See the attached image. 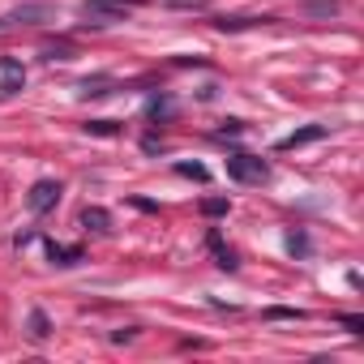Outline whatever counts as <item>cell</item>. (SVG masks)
Masks as SVG:
<instances>
[{
  "label": "cell",
  "mask_w": 364,
  "mask_h": 364,
  "mask_svg": "<svg viewBox=\"0 0 364 364\" xmlns=\"http://www.w3.org/2000/svg\"><path fill=\"white\" fill-rule=\"evenodd\" d=\"M304 14H309V18H326V22H330V18L338 14V0H304Z\"/></svg>",
  "instance_id": "obj_8"
},
{
  "label": "cell",
  "mask_w": 364,
  "mask_h": 364,
  "mask_svg": "<svg viewBox=\"0 0 364 364\" xmlns=\"http://www.w3.org/2000/svg\"><path fill=\"white\" fill-rule=\"evenodd\" d=\"M167 9H193V14H206L210 0H167Z\"/></svg>",
  "instance_id": "obj_14"
},
{
  "label": "cell",
  "mask_w": 364,
  "mask_h": 364,
  "mask_svg": "<svg viewBox=\"0 0 364 364\" xmlns=\"http://www.w3.org/2000/svg\"><path fill=\"white\" fill-rule=\"evenodd\" d=\"M48 257H52L56 266H77V262H82V249H77V245H56V240H48Z\"/></svg>",
  "instance_id": "obj_6"
},
{
  "label": "cell",
  "mask_w": 364,
  "mask_h": 364,
  "mask_svg": "<svg viewBox=\"0 0 364 364\" xmlns=\"http://www.w3.org/2000/svg\"><path fill=\"white\" fill-rule=\"evenodd\" d=\"M287 249H291V253H309V240H304V236H287Z\"/></svg>",
  "instance_id": "obj_17"
},
{
  "label": "cell",
  "mask_w": 364,
  "mask_h": 364,
  "mask_svg": "<svg viewBox=\"0 0 364 364\" xmlns=\"http://www.w3.org/2000/svg\"><path fill=\"white\" fill-rule=\"evenodd\" d=\"M228 133L236 137V133H245V124H240V120H223V129H219V137H228Z\"/></svg>",
  "instance_id": "obj_16"
},
{
  "label": "cell",
  "mask_w": 364,
  "mask_h": 364,
  "mask_svg": "<svg viewBox=\"0 0 364 364\" xmlns=\"http://www.w3.org/2000/svg\"><path fill=\"white\" fill-rule=\"evenodd\" d=\"M48 334H52V326H48V313H43V309H35V313H31V338H35V343H43Z\"/></svg>",
  "instance_id": "obj_11"
},
{
  "label": "cell",
  "mask_w": 364,
  "mask_h": 364,
  "mask_svg": "<svg viewBox=\"0 0 364 364\" xmlns=\"http://www.w3.org/2000/svg\"><path fill=\"white\" fill-rule=\"evenodd\" d=\"M228 210H232L228 198H206V202H202V215H210V219H219V215H228Z\"/></svg>",
  "instance_id": "obj_13"
},
{
  "label": "cell",
  "mask_w": 364,
  "mask_h": 364,
  "mask_svg": "<svg viewBox=\"0 0 364 364\" xmlns=\"http://www.w3.org/2000/svg\"><path fill=\"white\" fill-rule=\"evenodd\" d=\"M82 228H90V232H107V228H112V215L99 210V206H86V210H82Z\"/></svg>",
  "instance_id": "obj_7"
},
{
  "label": "cell",
  "mask_w": 364,
  "mask_h": 364,
  "mask_svg": "<svg viewBox=\"0 0 364 364\" xmlns=\"http://www.w3.org/2000/svg\"><path fill=\"white\" fill-rule=\"evenodd\" d=\"M176 176H185V180H198V185H206V180H210V171H206L202 163H176Z\"/></svg>",
  "instance_id": "obj_12"
},
{
  "label": "cell",
  "mask_w": 364,
  "mask_h": 364,
  "mask_svg": "<svg viewBox=\"0 0 364 364\" xmlns=\"http://www.w3.org/2000/svg\"><path fill=\"white\" fill-rule=\"evenodd\" d=\"M26 86V69L14 56H0V95H18Z\"/></svg>",
  "instance_id": "obj_4"
},
{
  "label": "cell",
  "mask_w": 364,
  "mask_h": 364,
  "mask_svg": "<svg viewBox=\"0 0 364 364\" xmlns=\"http://www.w3.org/2000/svg\"><path fill=\"white\" fill-rule=\"evenodd\" d=\"M317 137H326V124H309V129L287 133V137L279 141V150H300V146H309V141H317Z\"/></svg>",
  "instance_id": "obj_5"
},
{
  "label": "cell",
  "mask_w": 364,
  "mask_h": 364,
  "mask_svg": "<svg viewBox=\"0 0 364 364\" xmlns=\"http://www.w3.org/2000/svg\"><path fill=\"white\" fill-rule=\"evenodd\" d=\"M338 321H343L351 334H364V321H360V317H338Z\"/></svg>",
  "instance_id": "obj_18"
},
{
  "label": "cell",
  "mask_w": 364,
  "mask_h": 364,
  "mask_svg": "<svg viewBox=\"0 0 364 364\" xmlns=\"http://www.w3.org/2000/svg\"><path fill=\"white\" fill-rule=\"evenodd\" d=\"M137 5H141V0H82L77 14L86 22H95V26H112V22H124Z\"/></svg>",
  "instance_id": "obj_1"
},
{
  "label": "cell",
  "mask_w": 364,
  "mask_h": 364,
  "mask_svg": "<svg viewBox=\"0 0 364 364\" xmlns=\"http://www.w3.org/2000/svg\"><path fill=\"white\" fill-rule=\"evenodd\" d=\"M60 180H35V185H31V193H26V206L35 210V215H48L56 202H60Z\"/></svg>",
  "instance_id": "obj_3"
},
{
  "label": "cell",
  "mask_w": 364,
  "mask_h": 364,
  "mask_svg": "<svg viewBox=\"0 0 364 364\" xmlns=\"http://www.w3.org/2000/svg\"><path fill=\"white\" fill-rule=\"evenodd\" d=\"M86 133H99V137H112V133H116V120H90V124H86Z\"/></svg>",
  "instance_id": "obj_15"
},
{
  "label": "cell",
  "mask_w": 364,
  "mask_h": 364,
  "mask_svg": "<svg viewBox=\"0 0 364 364\" xmlns=\"http://www.w3.org/2000/svg\"><path fill=\"white\" fill-rule=\"evenodd\" d=\"M228 176L240 180V185H262V180L270 176V167H266V159L236 150V154H228Z\"/></svg>",
  "instance_id": "obj_2"
},
{
  "label": "cell",
  "mask_w": 364,
  "mask_h": 364,
  "mask_svg": "<svg viewBox=\"0 0 364 364\" xmlns=\"http://www.w3.org/2000/svg\"><path fill=\"white\" fill-rule=\"evenodd\" d=\"M210 249H215V257H219V266H223V270H236V253L223 245V236H219V232H210Z\"/></svg>",
  "instance_id": "obj_10"
},
{
  "label": "cell",
  "mask_w": 364,
  "mask_h": 364,
  "mask_svg": "<svg viewBox=\"0 0 364 364\" xmlns=\"http://www.w3.org/2000/svg\"><path fill=\"white\" fill-rule=\"evenodd\" d=\"M266 22H274V18H219L215 26L219 31H249V26H266Z\"/></svg>",
  "instance_id": "obj_9"
}]
</instances>
